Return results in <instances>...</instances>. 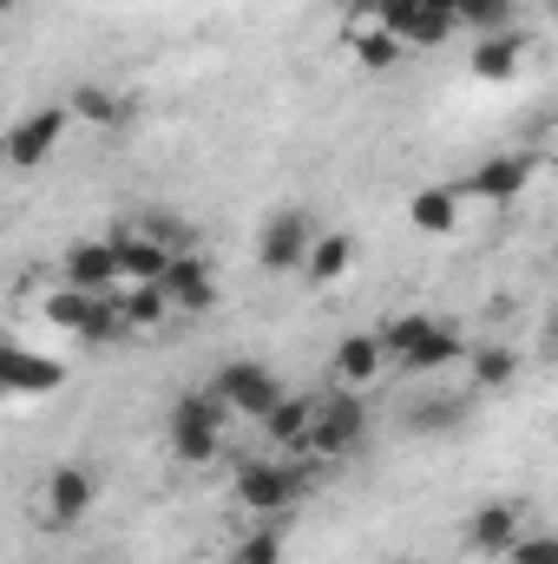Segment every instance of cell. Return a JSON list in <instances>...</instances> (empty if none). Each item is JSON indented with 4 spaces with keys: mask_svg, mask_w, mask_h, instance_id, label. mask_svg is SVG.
<instances>
[{
    "mask_svg": "<svg viewBox=\"0 0 558 564\" xmlns=\"http://www.w3.org/2000/svg\"><path fill=\"white\" fill-rule=\"evenodd\" d=\"M302 492H309L302 459H282V453H270V459H244V466H237V506H244V512L277 519V512H289Z\"/></svg>",
    "mask_w": 558,
    "mask_h": 564,
    "instance_id": "1",
    "label": "cell"
},
{
    "mask_svg": "<svg viewBox=\"0 0 558 564\" xmlns=\"http://www.w3.org/2000/svg\"><path fill=\"white\" fill-rule=\"evenodd\" d=\"M230 421L244 414V421H264L270 408L282 401V375H270L264 361H224L217 375H211V388H204Z\"/></svg>",
    "mask_w": 558,
    "mask_h": 564,
    "instance_id": "2",
    "label": "cell"
},
{
    "mask_svg": "<svg viewBox=\"0 0 558 564\" xmlns=\"http://www.w3.org/2000/svg\"><path fill=\"white\" fill-rule=\"evenodd\" d=\"M93 506H99V473H93V466L60 459V466L40 479V525L73 532V525H86V512H93Z\"/></svg>",
    "mask_w": 558,
    "mask_h": 564,
    "instance_id": "3",
    "label": "cell"
},
{
    "mask_svg": "<svg viewBox=\"0 0 558 564\" xmlns=\"http://www.w3.org/2000/svg\"><path fill=\"white\" fill-rule=\"evenodd\" d=\"M368 440V408L355 388H335V394H315V426H309V459H342Z\"/></svg>",
    "mask_w": 558,
    "mask_h": 564,
    "instance_id": "4",
    "label": "cell"
},
{
    "mask_svg": "<svg viewBox=\"0 0 558 564\" xmlns=\"http://www.w3.org/2000/svg\"><path fill=\"white\" fill-rule=\"evenodd\" d=\"M224 426H230V414H224L211 394H191V401H178V414H171V453L191 459V466H211V459L224 453Z\"/></svg>",
    "mask_w": 558,
    "mask_h": 564,
    "instance_id": "5",
    "label": "cell"
},
{
    "mask_svg": "<svg viewBox=\"0 0 558 564\" xmlns=\"http://www.w3.org/2000/svg\"><path fill=\"white\" fill-rule=\"evenodd\" d=\"M66 106H40V112H26V119H13L7 126V139H0V164L7 171H40L46 158H53V144L66 139Z\"/></svg>",
    "mask_w": 558,
    "mask_h": 564,
    "instance_id": "6",
    "label": "cell"
},
{
    "mask_svg": "<svg viewBox=\"0 0 558 564\" xmlns=\"http://www.w3.org/2000/svg\"><path fill=\"white\" fill-rule=\"evenodd\" d=\"M309 243H315V217H309V210H277V217L257 230V263H264L270 276H296L302 257H309Z\"/></svg>",
    "mask_w": 558,
    "mask_h": 564,
    "instance_id": "7",
    "label": "cell"
},
{
    "mask_svg": "<svg viewBox=\"0 0 558 564\" xmlns=\"http://www.w3.org/2000/svg\"><path fill=\"white\" fill-rule=\"evenodd\" d=\"M158 295H164V308H178V315H204V308L217 302V270H211L197 250H184V257L164 263Z\"/></svg>",
    "mask_w": 558,
    "mask_h": 564,
    "instance_id": "8",
    "label": "cell"
},
{
    "mask_svg": "<svg viewBox=\"0 0 558 564\" xmlns=\"http://www.w3.org/2000/svg\"><path fill=\"white\" fill-rule=\"evenodd\" d=\"M264 440H270V453L282 459H309V426H315V394H296V388H282V401L264 414Z\"/></svg>",
    "mask_w": 558,
    "mask_h": 564,
    "instance_id": "9",
    "label": "cell"
},
{
    "mask_svg": "<svg viewBox=\"0 0 558 564\" xmlns=\"http://www.w3.org/2000/svg\"><path fill=\"white\" fill-rule=\"evenodd\" d=\"M106 243H112V257H119V276L126 282H158L164 276V263H171V250L144 230L139 217H126V224H112L106 230Z\"/></svg>",
    "mask_w": 558,
    "mask_h": 564,
    "instance_id": "10",
    "label": "cell"
},
{
    "mask_svg": "<svg viewBox=\"0 0 558 564\" xmlns=\"http://www.w3.org/2000/svg\"><path fill=\"white\" fill-rule=\"evenodd\" d=\"M73 289H86V295H119L126 276H119V257H112V243L106 237H79L73 250H66V276Z\"/></svg>",
    "mask_w": 558,
    "mask_h": 564,
    "instance_id": "11",
    "label": "cell"
},
{
    "mask_svg": "<svg viewBox=\"0 0 558 564\" xmlns=\"http://www.w3.org/2000/svg\"><path fill=\"white\" fill-rule=\"evenodd\" d=\"M526 532V506L519 499H486L473 519H466V552H480V558H500L513 539Z\"/></svg>",
    "mask_w": 558,
    "mask_h": 564,
    "instance_id": "12",
    "label": "cell"
},
{
    "mask_svg": "<svg viewBox=\"0 0 558 564\" xmlns=\"http://www.w3.org/2000/svg\"><path fill=\"white\" fill-rule=\"evenodd\" d=\"M526 177H533V158H526V151H506V158H486V164L460 184V197L506 204V197H519V191H526Z\"/></svg>",
    "mask_w": 558,
    "mask_h": 564,
    "instance_id": "13",
    "label": "cell"
},
{
    "mask_svg": "<svg viewBox=\"0 0 558 564\" xmlns=\"http://www.w3.org/2000/svg\"><path fill=\"white\" fill-rule=\"evenodd\" d=\"M348 270H355V237L348 230H315V243H309V257H302L296 276L309 282V289H329V282H342Z\"/></svg>",
    "mask_w": 558,
    "mask_h": 564,
    "instance_id": "14",
    "label": "cell"
},
{
    "mask_svg": "<svg viewBox=\"0 0 558 564\" xmlns=\"http://www.w3.org/2000/svg\"><path fill=\"white\" fill-rule=\"evenodd\" d=\"M460 355H466V335H460L453 322H433V328L420 335L415 348H408V355L395 361V368H401V375H415V381H420V375H440V368H453Z\"/></svg>",
    "mask_w": 558,
    "mask_h": 564,
    "instance_id": "15",
    "label": "cell"
},
{
    "mask_svg": "<svg viewBox=\"0 0 558 564\" xmlns=\"http://www.w3.org/2000/svg\"><path fill=\"white\" fill-rule=\"evenodd\" d=\"M382 368H388V355H382V341H375V328H362V335H348L342 348H335V388H368V381H382Z\"/></svg>",
    "mask_w": 558,
    "mask_h": 564,
    "instance_id": "16",
    "label": "cell"
},
{
    "mask_svg": "<svg viewBox=\"0 0 558 564\" xmlns=\"http://www.w3.org/2000/svg\"><path fill=\"white\" fill-rule=\"evenodd\" d=\"M408 224H415L420 237L460 230V184H420L415 197H408Z\"/></svg>",
    "mask_w": 558,
    "mask_h": 564,
    "instance_id": "17",
    "label": "cell"
},
{
    "mask_svg": "<svg viewBox=\"0 0 558 564\" xmlns=\"http://www.w3.org/2000/svg\"><path fill=\"white\" fill-rule=\"evenodd\" d=\"M348 53L368 66V73H388V66H401V40L375 20V13H362V20H348Z\"/></svg>",
    "mask_w": 558,
    "mask_h": 564,
    "instance_id": "18",
    "label": "cell"
},
{
    "mask_svg": "<svg viewBox=\"0 0 558 564\" xmlns=\"http://www.w3.org/2000/svg\"><path fill=\"white\" fill-rule=\"evenodd\" d=\"M519 66H526V26L473 40V73H480V79H513Z\"/></svg>",
    "mask_w": 558,
    "mask_h": 564,
    "instance_id": "19",
    "label": "cell"
},
{
    "mask_svg": "<svg viewBox=\"0 0 558 564\" xmlns=\"http://www.w3.org/2000/svg\"><path fill=\"white\" fill-rule=\"evenodd\" d=\"M0 388L46 394V388H60V361H46V355H26V348H7V341H0Z\"/></svg>",
    "mask_w": 558,
    "mask_h": 564,
    "instance_id": "20",
    "label": "cell"
},
{
    "mask_svg": "<svg viewBox=\"0 0 558 564\" xmlns=\"http://www.w3.org/2000/svg\"><path fill=\"white\" fill-rule=\"evenodd\" d=\"M66 119H79V126H99V132H119V126H126V99H119V93H106L99 79H86V86H73V99H66Z\"/></svg>",
    "mask_w": 558,
    "mask_h": 564,
    "instance_id": "21",
    "label": "cell"
},
{
    "mask_svg": "<svg viewBox=\"0 0 558 564\" xmlns=\"http://www.w3.org/2000/svg\"><path fill=\"white\" fill-rule=\"evenodd\" d=\"M466 361H473V394H500L519 381V348H506V341H480V348H466Z\"/></svg>",
    "mask_w": 558,
    "mask_h": 564,
    "instance_id": "22",
    "label": "cell"
},
{
    "mask_svg": "<svg viewBox=\"0 0 558 564\" xmlns=\"http://www.w3.org/2000/svg\"><path fill=\"white\" fill-rule=\"evenodd\" d=\"M453 26L466 33H513L519 26V0H453Z\"/></svg>",
    "mask_w": 558,
    "mask_h": 564,
    "instance_id": "23",
    "label": "cell"
},
{
    "mask_svg": "<svg viewBox=\"0 0 558 564\" xmlns=\"http://www.w3.org/2000/svg\"><path fill=\"white\" fill-rule=\"evenodd\" d=\"M93 302H99V295H86V289H73V282H60V289H46V302H40V315H46L53 328H66V335H79V328H86V315H93Z\"/></svg>",
    "mask_w": 558,
    "mask_h": 564,
    "instance_id": "24",
    "label": "cell"
},
{
    "mask_svg": "<svg viewBox=\"0 0 558 564\" xmlns=\"http://www.w3.org/2000/svg\"><path fill=\"white\" fill-rule=\"evenodd\" d=\"M427 328H433V315H395L388 328H375V341H382V355H388V361H401Z\"/></svg>",
    "mask_w": 558,
    "mask_h": 564,
    "instance_id": "25",
    "label": "cell"
},
{
    "mask_svg": "<svg viewBox=\"0 0 558 564\" xmlns=\"http://www.w3.org/2000/svg\"><path fill=\"white\" fill-rule=\"evenodd\" d=\"M500 558H506V564H558V539H552V532H519Z\"/></svg>",
    "mask_w": 558,
    "mask_h": 564,
    "instance_id": "26",
    "label": "cell"
},
{
    "mask_svg": "<svg viewBox=\"0 0 558 564\" xmlns=\"http://www.w3.org/2000/svg\"><path fill=\"white\" fill-rule=\"evenodd\" d=\"M368 13H375V20L401 40V46H408V33H415V20H420V0H375Z\"/></svg>",
    "mask_w": 558,
    "mask_h": 564,
    "instance_id": "27",
    "label": "cell"
},
{
    "mask_svg": "<svg viewBox=\"0 0 558 564\" xmlns=\"http://www.w3.org/2000/svg\"><path fill=\"white\" fill-rule=\"evenodd\" d=\"M460 401H427V408H408V426L415 433H447V426H460Z\"/></svg>",
    "mask_w": 558,
    "mask_h": 564,
    "instance_id": "28",
    "label": "cell"
},
{
    "mask_svg": "<svg viewBox=\"0 0 558 564\" xmlns=\"http://www.w3.org/2000/svg\"><path fill=\"white\" fill-rule=\"evenodd\" d=\"M237 564H282V532H277V525L250 532V539L237 545Z\"/></svg>",
    "mask_w": 558,
    "mask_h": 564,
    "instance_id": "29",
    "label": "cell"
},
{
    "mask_svg": "<svg viewBox=\"0 0 558 564\" xmlns=\"http://www.w3.org/2000/svg\"><path fill=\"white\" fill-rule=\"evenodd\" d=\"M440 40H453V20L447 13H433V7H420L415 33H408V46H440Z\"/></svg>",
    "mask_w": 558,
    "mask_h": 564,
    "instance_id": "30",
    "label": "cell"
},
{
    "mask_svg": "<svg viewBox=\"0 0 558 564\" xmlns=\"http://www.w3.org/2000/svg\"><path fill=\"white\" fill-rule=\"evenodd\" d=\"M420 7H433V13H447V20H453V0H420Z\"/></svg>",
    "mask_w": 558,
    "mask_h": 564,
    "instance_id": "31",
    "label": "cell"
},
{
    "mask_svg": "<svg viewBox=\"0 0 558 564\" xmlns=\"http://www.w3.org/2000/svg\"><path fill=\"white\" fill-rule=\"evenodd\" d=\"M13 7H20V0H0V13H13Z\"/></svg>",
    "mask_w": 558,
    "mask_h": 564,
    "instance_id": "32",
    "label": "cell"
},
{
    "mask_svg": "<svg viewBox=\"0 0 558 564\" xmlns=\"http://www.w3.org/2000/svg\"><path fill=\"white\" fill-rule=\"evenodd\" d=\"M382 564H408V558H382Z\"/></svg>",
    "mask_w": 558,
    "mask_h": 564,
    "instance_id": "33",
    "label": "cell"
}]
</instances>
